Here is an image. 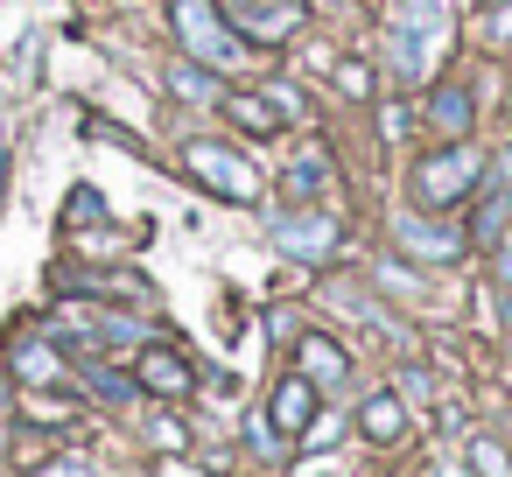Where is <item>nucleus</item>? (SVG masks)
Masks as SVG:
<instances>
[{
    "label": "nucleus",
    "mask_w": 512,
    "mask_h": 477,
    "mask_svg": "<svg viewBox=\"0 0 512 477\" xmlns=\"http://www.w3.org/2000/svg\"><path fill=\"white\" fill-rule=\"evenodd\" d=\"M442 50H449V0H400L393 36H386L393 78L400 85H428L435 64H442Z\"/></svg>",
    "instance_id": "f257e3e1"
},
{
    "label": "nucleus",
    "mask_w": 512,
    "mask_h": 477,
    "mask_svg": "<svg viewBox=\"0 0 512 477\" xmlns=\"http://www.w3.org/2000/svg\"><path fill=\"white\" fill-rule=\"evenodd\" d=\"M477 183H484V155H477L470 141H449L442 155H421V162H414V204H421V211H449V204H463Z\"/></svg>",
    "instance_id": "f03ea898"
},
{
    "label": "nucleus",
    "mask_w": 512,
    "mask_h": 477,
    "mask_svg": "<svg viewBox=\"0 0 512 477\" xmlns=\"http://www.w3.org/2000/svg\"><path fill=\"white\" fill-rule=\"evenodd\" d=\"M169 22H176V43H183L197 64H211V71H232V64L246 57V43L232 36V22L211 8V0H169Z\"/></svg>",
    "instance_id": "7ed1b4c3"
},
{
    "label": "nucleus",
    "mask_w": 512,
    "mask_h": 477,
    "mask_svg": "<svg viewBox=\"0 0 512 477\" xmlns=\"http://www.w3.org/2000/svg\"><path fill=\"white\" fill-rule=\"evenodd\" d=\"M183 169H190L211 197H232V204H253V197H260V169H253V155H239L232 141H183Z\"/></svg>",
    "instance_id": "20e7f679"
},
{
    "label": "nucleus",
    "mask_w": 512,
    "mask_h": 477,
    "mask_svg": "<svg viewBox=\"0 0 512 477\" xmlns=\"http://www.w3.org/2000/svg\"><path fill=\"white\" fill-rule=\"evenodd\" d=\"M267 232H274V246L281 253H295V260H330V246H337V218L330 211H274L267 218Z\"/></svg>",
    "instance_id": "39448f33"
},
{
    "label": "nucleus",
    "mask_w": 512,
    "mask_h": 477,
    "mask_svg": "<svg viewBox=\"0 0 512 477\" xmlns=\"http://www.w3.org/2000/svg\"><path fill=\"white\" fill-rule=\"evenodd\" d=\"M393 246L400 253H414V260H456L463 246H470V232H456V225H435V218H421V211H400L393 218Z\"/></svg>",
    "instance_id": "423d86ee"
},
{
    "label": "nucleus",
    "mask_w": 512,
    "mask_h": 477,
    "mask_svg": "<svg viewBox=\"0 0 512 477\" xmlns=\"http://www.w3.org/2000/svg\"><path fill=\"white\" fill-rule=\"evenodd\" d=\"M134 386H148V393H162V400H183V393L197 386V372L183 365V351L148 344V351H141V365H134Z\"/></svg>",
    "instance_id": "0eeeda50"
},
{
    "label": "nucleus",
    "mask_w": 512,
    "mask_h": 477,
    "mask_svg": "<svg viewBox=\"0 0 512 477\" xmlns=\"http://www.w3.org/2000/svg\"><path fill=\"white\" fill-rule=\"evenodd\" d=\"M295 365H302V379L323 393V386H344L351 379V358H344V344H330L323 330H309L302 344H295Z\"/></svg>",
    "instance_id": "6e6552de"
},
{
    "label": "nucleus",
    "mask_w": 512,
    "mask_h": 477,
    "mask_svg": "<svg viewBox=\"0 0 512 477\" xmlns=\"http://www.w3.org/2000/svg\"><path fill=\"white\" fill-rule=\"evenodd\" d=\"M267 421H274V435H302V428L316 421V386H309L302 372H288V379L274 386V400H267Z\"/></svg>",
    "instance_id": "1a4fd4ad"
},
{
    "label": "nucleus",
    "mask_w": 512,
    "mask_h": 477,
    "mask_svg": "<svg viewBox=\"0 0 512 477\" xmlns=\"http://www.w3.org/2000/svg\"><path fill=\"white\" fill-rule=\"evenodd\" d=\"M505 225H512V155L498 162V176H491V190H484V204H477V218H470V239H477V246H498Z\"/></svg>",
    "instance_id": "9d476101"
},
{
    "label": "nucleus",
    "mask_w": 512,
    "mask_h": 477,
    "mask_svg": "<svg viewBox=\"0 0 512 477\" xmlns=\"http://www.w3.org/2000/svg\"><path fill=\"white\" fill-rule=\"evenodd\" d=\"M8 365H15V379H22V386H57V379H64V351H57L50 337H22Z\"/></svg>",
    "instance_id": "9b49d317"
},
{
    "label": "nucleus",
    "mask_w": 512,
    "mask_h": 477,
    "mask_svg": "<svg viewBox=\"0 0 512 477\" xmlns=\"http://www.w3.org/2000/svg\"><path fill=\"white\" fill-rule=\"evenodd\" d=\"M470 120H477V99H470L463 85H442V92L428 99V127H435L442 141H463V134H470Z\"/></svg>",
    "instance_id": "f8f14e48"
},
{
    "label": "nucleus",
    "mask_w": 512,
    "mask_h": 477,
    "mask_svg": "<svg viewBox=\"0 0 512 477\" xmlns=\"http://www.w3.org/2000/svg\"><path fill=\"white\" fill-rule=\"evenodd\" d=\"M400 428H407V400H400V393H372V400L358 407V435H365V442H393Z\"/></svg>",
    "instance_id": "ddd939ff"
},
{
    "label": "nucleus",
    "mask_w": 512,
    "mask_h": 477,
    "mask_svg": "<svg viewBox=\"0 0 512 477\" xmlns=\"http://www.w3.org/2000/svg\"><path fill=\"white\" fill-rule=\"evenodd\" d=\"M169 92H176V99H190V106L225 99V92H218V71H211V64H197V57H190V64H169Z\"/></svg>",
    "instance_id": "4468645a"
},
{
    "label": "nucleus",
    "mask_w": 512,
    "mask_h": 477,
    "mask_svg": "<svg viewBox=\"0 0 512 477\" xmlns=\"http://www.w3.org/2000/svg\"><path fill=\"white\" fill-rule=\"evenodd\" d=\"M225 113H232V127H246V134H274V127H281V113L267 106V92H225Z\"/></svg>",
    "instance_id": "2eb2a0df"
},
{
    "label": "nucleus",
    "mask_w": 512,
    "mask_h": 477,
    "mask_svg": "<svg viewBox=\"0 0 512 477\" xmlns=\"http://www.w3.org/2000/svg\"><path fill=\"white\" fill-rule=\"evenodd\" d=\"M302 22V8H274V0H246V29L253 36H288Z\"/></svg>",
    "instance_id": "dca6fc26"
},
{
    "label": "nucleus",
    "mask_w": 512,
    "mask_h": 477,
    "mask_svg": "<svg viewBox=\"0 0 512 477\" xmlns=\"http://www.w3.org/2000/svg\"><path fill=\"white\" fill-rule=\"evenodd\" d=\"M477 36H484L491 50H512V0H491V8L477 15Z\"/></svg>",
    "instance_id": "f3484780"
},
{
    "label": "nucleus",
    "mask_w": 512,
    "mask_h": 477,
    "mask_svg": "<svg viewBox=\"0 0 512 477\" xmlns=\"http://www.w3.org/2000/svg\"><path fill=\"white\" fill-rule=\"evenodd\" d=\"M281 183H288V190H295V197H316V190H323V183H330V169H323V162H316V155H295V162H288V176H281Z\"/></svg>",
    "instance_id": "a211bd4d"
},
{
    "label": "nucleus",
    "mask_w": 512,
    "mask_h": 477,
    "mask_svg": "<svg viewBox=\"0 0 512 477\" xmlns=\"http://www.w3.org/2000/svg\"><path fill=\"white\" fill-rule=\"evenodd\" d=\"M470 463H477L484 477H512V463H505V449H498V442H470Z\"/></svg>",
    "instance_id": "6ab92c4d"
},
{
    "label": "nucleus",
    "mask_w": 512,
    "mask_h": 477,
    "mask_svg": "<svg viewBox=\"0 0 512 477\" xmlns=\"http://www.w3.org/2000/svg\"><path fill=\"white\" fill-rule=\"evenodd\" d=\"M92 393H106V400H134V379H120V372L92 365Z\"/></svg>",
    "instance_id": "aec40b11"
},
{
    "label": "nucleus",
    "mask_w": 512,
    "mask_h": 477,
    "mask_svg": "<svg viewBox=\"0 0 512 477\" xmlns=\"http://www.w3.org/2000/svg\"><path fill=\"white\" fill-rule=\"evenodd\" d=\"M337 85H344L351 99H365V92H372V71H365V64H337Z\"/></svg>",
    "instance_id": "412c9836"
},
{
    "label": "nucleus",
    "mask_w": 512,
    "mask_h": 477,
    "mask_svg": "<svg viewBox=\"0 0 512 477\" xmlns=\"http://www.w3.org/2000/svg\"><path fill=\"white\" fill-rule=\"evenodd\" d=\"M99 218V190H71V225H92Z\"/></svg>",
    "instance_id": "4be33fe9"
},
{
    "label": "nucleus",
    "mask_w": 512,
    "mask_h": 477,
    "mask_svg": "<svg viewBox=\"0 0 512 477\" xmlns=\"http://www.w3.org/2000/svg\"><path fill=\"white\" fill-rule=\"evenodd\" d=\"M498 281H505V288H512V232H505V239H498Z\"/></svg>",
    "instance_id": "5701e85b"
},
{
    "label": "nucleus",
    "mask_w": 512,
    "mask_h": 477,
    "mask_svg": "<svg viewBox=\"0 0 512 477\" xmlns=\"http://www.w3.org/2000/svg\"><path fill=\"white\" fill-rule=\"evenodd\" d=\"M0 449H8V386H0Z\"/></svg>",
    "instance_id": "b1692460"
},
{
    "label": "nucleus",
    "mask_w": 512,
    "mask_h": 477,
    "mask_svg": "<svg viewBox=\"0 0 512 477\" xmlns=\"http://www.w3.org/2000/svg\"><path fill=\"white\" fill-rule=\"evenodd\" d=\"M435 477H470V470H456V463H449V470H435Z\"/></svg>",
    "instance_id": "393cba45"
},
{
    "label": "nucleus",
    "mask_w": 512,
    "mask_h": 477,
    "mask_svg": "<svg viewBox=\"0 0 512 477\" xmlns=\"http://www.w3.org/2000/svg\"><path fill=\"white\" fill-rule=\"evenodd\" d=\"M323 8H337V0H323Z\"/></svg>",
    "instance_id": "a878e982"
}]
</instances>
